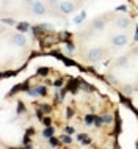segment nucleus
Masks as SVG:
<instances>
[{"label":"nucleus","instance_id":"obj_1","mask_svg":"<svg viewBox=\"0 0 138 149\" xmlns=\"http://www.w3.org/2000/svg\"><path fill=\"white\" fill-rule=\"evenodd\" d=\"M58 10L61 11L63 14H69V13H72V11L75 10V3L71 2V0H64V2H60Z\"/></svg>","mask_w":138,"mask_h":149},{"label":"nucleus","instance_id":"obj_2","mask_svg":"<svg viewBox=\"0 0 138 149\" xmlns=\"http://www.w3.org/2000/svg\"><path fill=\"white\" fill-rule=\"evenodd\" d=\"M30 10H31V13H33L35 16H44L46 14V5H44L43 2H39V0L30 6Z\"/></svg>","mask_w":138,"mask_h":149},{"label":"nucleus","instance_id":"obj_3","mask_svg":"<svg viewBox=\"0 0 138 149\" xmlns=\"http://www.w3.org/2000/svg\"><path fill=\"white\" fill-rule=\"evenodd\" d=\"M102 55H104L102 49H91L88 52L86 58H88V61H99V60L102 58Z\"/></svg>","mask_w":138,"mask_h":149},{"label":"nucleus","instance_id":"obj_4","mask_svg":"<svg viewBox=\"0 0 138 149\" xmlns=\"http://www.w3.org/2000/svg\"><path fill=\"white\" fill-rule=\"evenodd\" d=\"M11 41H13V44H16L17 47H24L27 44V39L22 33H14L13 36H11Z\"/></svg>","mask_w":138,"mask_h":149},{"label":"nucleus","instance_id":"obj_5","mask_svg":"<svg viewBox=\"0 0 138 149\" xmlns=\"http://www.w3.org/2000/svg\"><path fill=\"white\" fill-rule=\"evenodd\" d=\"M112 44L115 47L124 46V44H127V36H125V35H118V36H115V38L112 39Z\"/></svg>","mask_w":138,"mask_h":149},{"label":"nucleus","instance_id":"obj_6","mask_svg":"<svg viewBox=\"0 0 138 149\" xmlns=\"http://www.w3.org/2000/svg\"><path fill=\"white\" fill-rule=\"evenodd\" d=\"M116 24H118L119 29H129V25H130V19L129 17H119L116 21Z\"/></svg>","mask_w":138,"mask_h":149},{"label":"nucleus","instance_id":"obj_7","mask_svg":"<svg viewBox=\"0 0 138 149\" xmlns=\"http://www.w3.org/2000/svg\"><path fill=\"white\" fill-rule=\"evenodd\" d=\"M93 27H94V30L102 31L105 29V21H104V19H96V21L93 22Z\"/></svg>","mask_w":138,"mask_h":149},{"label":"nucleus","instance_id":"obj_8","mask_svg":"<svg viewBox=\"0 0 138 149\" xmlns=\"http://www.w3.org/2000/svg\"><path fill=\"white\" fill-rule=\"evenodd\" d=\"M77 140H79L82 144H90L91 143V138L88 135H79V136H77Z\"/></svg>","mask_w":138,"mask_h":149},{"label":"nucleus","instance_id":"obj_9","mask_svg":"<svg viewBox=\"0 0 138 149\" xmlns=\"http://www.w3.org/2000/svg\"><path fill=\"white\" fill-rule=\"evenodd\" d=\"M43 135L46 136V138H50L52 135H54V127H50V126H47L46 129H44V132H43Z\"/></svg>","mask_w":138,"mask_h":149},{"label":"nucleus","instance_id":"obj_10","mask_svg":"<svg viewBox=\"0 0 138 149\" xmlns=\"http://www.w3.org/2000/svg\"><path fill=\"white\" fill-rule=\"evenodd\" d=\"M17 30L21 31V33H25V31H28V24H27V22L17 24Z\"/></svg>","mask_w":138,"mask_h":149},{"label":"nucleus","instance_id":"obj_11","mask_svg":"<svg viewBox=\"0 0 138 149\" xmlns=\"http://www.w3.org/2000/svg\"><path fill=\"white\" fill-rule=\"evenodd\" d=\"M85 17H86V13H85V11H82V13L77 16V17H74V24H80Z\"/></svg>","mask_w":138,"mask_h":149},{"label":"nucleus","instance_id":"obj_12","mask_svg":"<svg viewBox=\"0 0 138 149\" xmlns=\"http://www.w3.org/2000/svg\"><path fill=\"white\" fill-rule=\"evenodd\" d=\"M69 91H72V93L77 91V82H74V80H72V82L69 83Z\"/></svg>","mask_w":138,"mask_h":149},{"label":"nucleus","instance_id":"obj_13","mask_svg":"<svg viewBox=\"0 0 138 149\" xmlns=\"http://www.w3.org/2000/svg\"><path fill=\"white\" fill-rule=\"evenodd\" d=\"M36 90H38V94L39 96H46L47 94V91H46V88H44V86H38Z\"/></svg>","mask_w":138,"mask_h":149},{"label":"nucleus","instance_id":"obj_14","mask_svg":"<svg viewBox=\"0 0 138 149\" xmlns=\"http://www.w3.org/2000/svg\"><path fill=\"white\" fill-rule=\"evenodd\" d=\"M94 118H96V116H93V115H88V116H85V123H86V124H91L93 121H94Z\"/></svg>","mask_w":138,"mask_h":149},{"label":"nucleus","instance_id":"obj_15","mask_svg":"<svg viewBox=\"0 0 138 149\" xmlns=\"http://www.w3.org/2000/svg\"><path fill=\"white\" fill-rule=\"evenodd\" d=\"M3 22L8 24V25H14V24H16L14 19H10V17H5V19H3Z\"/></svg>","mask_w":138,"mask_h":149},{"label":"nucleus","instance_id":"obj_16","mask_svg":"<svg viewBox=\"0 0 138 149\" xmlns=\"http://www.w3.org/2000/svg\"><path fill=\"white\" fill-rule=\"evenodd\" d=\"M127 64V58H119L118 60V66H125Z\"/></svg>","mask_w":138,"mask_h":149},{"label":"nucleus","instance_id":"obj_17","mask_svg":"<svg viewBox=\"0 0 138 149\" xmlns=\"http://www.w3.org/2000/svg\"><path fill=\"white\" fill-rule=\"evenodd\" d=\"M22 111H25V107H24L22 102H19L17 104V113H22Z\"/></svg>","mask_w":138,"mask_h":149},{"label":"nucleus","instance_id":"obj_18","mask_svg":"<svg viewBox=\"0 0 138 149\" xmlns=\"http://www.w3.org/2000/svg\"><path fill=\"white\" fill-rule=\"evenodd\" d=\"M61 141H63V143H66V144H69V143L72 141V140H71V136L64 135V136H61Z\"/></svg>","mask_w":138,"mask_h":149},{"label":"nucleus","instance_id":"obj_19","mask_svg":"<svg viewBox=\"0 0 138 149\" xmlns=\"http://www.w3.org/2000/svg\"><path fill=\"white\" fill-rule=\"evenodd\" d=\"M102 121H104V119H100V118H97V116H96V118H94V124H96V127H100V126H102Z\"/></svg>","mask_w":138,"mask_h":149},{"label":"nucleus","instance_id":"obj_20","mask_svg":"<svg viewBox=\"0 0 138 149\" xmlns=\"http://www.w3.org/2000/svg\"><path fill=\"white\" fill-rule=\"evenodd\" d=\"M102 119H104V123H107V124H110V123H112V116H110V115H104V118H102Z\"/></svg>","mask_w":138,"mask_h":149},{"label":"nucleus","instance_id":"obj_21","mask_svg":"<svg viewBox=\"0 0 138 149\" xmlns=\"http://www.w3.org/2000/svg\"><path fill=\"white\" fill-rule=\"evenodd\" d=\"M49 140H50V144H52V146H56V144H58V140H56L55 136H50Z\"/></svg>","mask_w":138,"mask_h":149},{"label":"nucleus","instance_id":"obj_22","mask_svg":"<svg viewBox=\"0 0 138 149\" xmlns=\"http://www.w3.org/2000/svg\"><path fill=\"white\" fill-rule=\"evenodd\" d=\"M36 2H38V0H24V3H25L27 6H31V5H33V3H36Z\"/></svg>","mask_w":138,"mask_h":149},{"label":"nucleus","instance_id":"obj_23","mask_svg":"<svg viewBox=\"0 0 138 149\" xmlns=\"http://www.w3.org/2000/svg\"><path fill=\"white\" fill-rule=\"evenodd\" d=\"M123 90H124V93H127V94H130V93H132V86H130V85H125V86L123 88Z\"/></svg>","mask_w":138,"mask_h":149},{"label":"nucleus","instance_id":"obj_24","mask_svg":"<svg viewBox=\"0 0 138 149\" xmlns=\"http://www.w3.org/2000/svg\"><path fill=\"white\" fill-rule=\"evenodd\" d=\"M49 5L52 8H56V5H60V3H56V0H49Z\"/></svg>","mask_w":138,"mask_h":149},{"label":"nucleus","instance_id":"obj_25","mask_svg":"<svg viewBox=\"0 0 138 149\" xmlns=\"http://www.w3.org/2000/svg\"><path fill=\"white\" fill-rule=\"evenodd\" d=\"M47 72H49V69H46V68H43V69H39V71H38V74H41V75H46Z\"/></svg>","mask_w":138,"mask_h":149},{"label":"nucleus","instance_id":"obj_26","mask_svg":"<svg viewBox=\"0 0 138 149\" xmlns=\"http://www.w3.org/2000/svg\"><path fill=\"white\" fill-rule=\"evenodd\" d=\"M66 132H68V134H69V135H72V134H74V127H71V126H68V127H66Z\"/></svg>","mask_w":138,"mask_h":149},{"label":"nucleus","instance_id":"obj_27","mask_svg":"<svg viewBox=\"0 0 138 149\" xmlns=\"http://www.w3.org/2000/svg\"><path fill=\"white\" fill-rule=\"evenodd\" d=\"M41 110H44V111H50V107H49V105H41Z\"/></svg>","mask_w":138,"mask_h":149},{"label":"nucleus","instance_id":"obj_28","mask_svg":"<svg viewBox=\"0 0 138 149\" xmlns=\"http://www.w3.org/2000/svg\"><path fill=\"white\" fill-rule=\"evenodd\" d=\"M60 85H63V80H61V79H58V80L55 82V86H60Z\"/></svg>","mask_w":138,"mask_h":149},{"label":"nucleus","instance_id":"obj_29","mask_svg":"<svg viewBox=\"0 0 138 149\" xmlns=\"http://www.w3.org/2000/svg\"><path fill=\"white\" fill-rule=\"evenodd\" d=\"M43 121H44V124H46V126H50V119H49V118H44Z\"/></svg>","mask_w":138,"mask_h":149},{"label":"nucleus","instance_id":"obj_30","mask_svg":"<svg viewBox=\"0 0 138 149\" xmlns=\"http://www.w3.org/2000/svg\"><path fill=\"white\" fill-rule=\"evenodd\" d=\"M68 50L72 52V50H74V46H72V44H68Z\"/></svg>","mask_w":138,"mask_h":149},{"label":"nucleus","instance_id":"obj_31","mask_svg":"<svg viewBox=\"0 0 138 149\" xmlns=\"http://www.w3.org/2000/svg\"><path fill=\"white\" fill-rule=\"evenodd\" d=\"M68 118H72V110H71V108L68 110Z\"/></svg>","mask_w":138,"mask_h":149},{"label":"nucleus","instance_id":"obj_32","mask_svg":"<svg viewBox=\"0 0 138 149\" xmlns=\"http://www.w3.org/2000/svg\"><path fill=\"white\" fill-rule=\"evenodd\" d=\"M135 39H138V30L135 31Z\"/></svg>","mask_w":138,"mask_h":149}]
</instances>
